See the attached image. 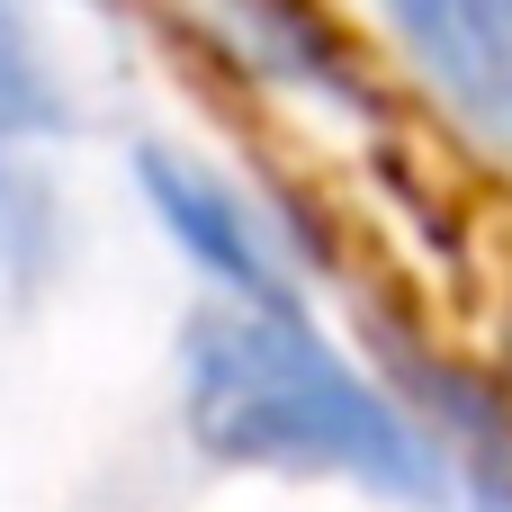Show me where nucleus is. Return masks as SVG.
Wrapping results in <instances>:
<instances>
[{"instance_id":"obj_1","label":"nucleus","mask_w":512,"mask_h":512,"mask_svg":"<svg viewBox=\"0 0 512 512\" xmlns=\"http://www.w3.org/2000/svg\"><path fill=\"white\" fill-rule=\"evenodd\" d=\"M180 423L225 468L342 477L387 504H432L441 459L423 432L306 324L279 306H198L180 324Z\"/></svg>"},{"instance_id":"obj_2","label":"nucleus","mask_w":512,"mask_h":512,"mask_svg":"<svg viewBox=\"0 0 512 512\" xmlns=\"http://www.w3.org/2000/svg\"><path fill=\"white\" fill-rule=\"evenodd\" d=\"M126 180H135L144 216L162 225V243H171V252H180L216 297L297 315L288 261H279V243L261 234L252 198H243L225 171H207V162H198V153H180V144H135V153H126Z\"/></svg>"},{"instance_id":"obj_3","label":"nucleus","mask_w":512,"mask_h":512,"mask_svg":"<svg viewBox=\"0 0 512 512\" xmlns=\"http://www.w3.org/2000/svg\"><path fill=\"white\" fill-rule=\"evenodd\" d=\"M99 9L90 0H0V144H72L99 108Z\"/></svg>"},{"instance_id":"obj_4","label":"nucleus","mask_w":512,"mask_h":512,"mask_svg":"<svg viewBox=\"0 0 512 512\" xmlns=\"http://www.w3.org/2000/svg\"><path fill=\"white\" fill-rule=\"evenodd\" d=\"M441 90L512 117V0H378Z\"/></svg>"},{"instance_id":"obj_5","label":"nucleus","mask_w":512,"mask_h":512,"mask_svg":"<svg viewBox=\"0 0 512 512\" xmlns=\"http://www.w3.org/2000/svg\"><path fill=\"white\" fill-rule=\"evenodd\" d=\"M207 18L225 27V45L279 81V90H315L333 108H360V72H351V45L333 36V18L315 0H207Z\"/></svg>"},{"instance_id":"obj_6","label":"nucleus","mask_w":512,"mask_h":512,"mask_svg":"<svg viewBox=\"0 0 512 512\" xmlns=\"http://www.w3.org/2000/svg\"><path fill=\"white\" fill-rule=\"evenodd\" d=\"M54 261H63V198L45 180V153L0 144V288L27 297L54 279Z\"/></svg>"},{"instance_id":"obj_7","label":"nucleus","mask_w":512,"mask_h":512,"mask_svg":"<svg viewBox=\"0 0 512 512\" xmlns=\"http://www.w3.org/2000/svg\"><path fill=\"white\" fill-rule=\"evenodd\" d=\"M468 512H512V468L504 459H477L468 468Z\"/></svg>"}]
</instances>
